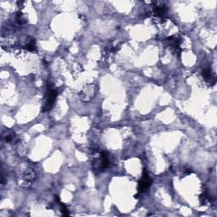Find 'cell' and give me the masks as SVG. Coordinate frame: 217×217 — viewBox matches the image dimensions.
Masks as SVG:
<instances>
[{"label":"cell","instance_id":"277c9868","mask_svg":"<svg viewBox=\"0 0 217 217\" xmlns=\"http://www.w3.org/2000/svg\"><path fill=\"white\" fill-rule=\"evenodd\" d=\"M203 76L207 80V81H213V84L215 82V79L214 76L211 72V70L210 68H205L203 71Z\"/></svg>","mask_w":217,"mask_h":217},{"label":"cell","instance_id":"7a4b0ae2","mask_svg":"<svg viewBox=\"0 0 217 217\" xmlns=\"http://www.w3.org/2000/svg\"><path fill=\"white\" fill-rule=\"evenodd\" d=\"M152 184V180L148 173H144L138 182V192H144Z\"/></svg>","mask_w":217,"mask_h":217},{"label":"cell","instance_id":"6da1fadb","mask_svg":"<svg viewBox=\"0 0 217 217\" xmlns=\"http://www.w3.org/2000/svg\"><path fill=\"white\" fill-rule=\"evenodd\" d=\"M47 99L46 101H45V104L44 105V111H49L51 108H53V104L55 102L56 99H57V96H58V92L53 89V88H51L50 86L48 87L47 88Z\"/></svg>","mask_w":217,"mask_h":217},{"label":"cell","instance_id":"5b68a950","mask_svg":"<svg viewBox=\"0 0 217 217\" xmlns=\"http://www.w3.org/2000/svg\"><path fill=\"white\" fill-rule=\"evenodd\" d=\"M167 9L165 8V6H155L154 12H155V16H159V17H164L166 14Z\"/></svg>","mask_w":217,"mask_h":217},{"label":"cell","instance_id":"3957f363","mask_svg":"<svg viewBox=\"0 0 217 217\" xmlns=\"http://www.w3.org/2000/svg\"><path fill=\"white\" fill-rule=\"evenodd\" d=\"M109 165V160L108 159V155L106 153H102L100 155V161H99V168L101 170H104L108 168Z\"/></svg>","mask_w":217,"mask_h":217},{"label":"cell","instance_id":"8992f818","mask_svg":"<svg viewBox=\"0 0 217 217\" xmlns=\"http://www.w3.org/2000/svg\"><path fill=\"white\" fill-rule=\"evenodd\" d=\"M26 49L29 50V51H34L36 49V46H35V40L31 39V41L28 42L27 45H26Z\"/></svg>","mask_w":217,"mask_h":217},{"label":"cell","instance_id":"52a82bcc","mask_svg":"<svg viewBox=\"0 0 217 217\" xmlns=\"http://www.w3.org/2000/svg\"><path fill=\"white\" fill-rule=\"evenodd\" d=\"M59 205H60V207H61V212H62V214L64 215H68L69 211L68 210H67V208H66V206H65L63 203H61V202H59Z\"/></svg>","mask_w":217,"mask_h":217}]
</instances>
